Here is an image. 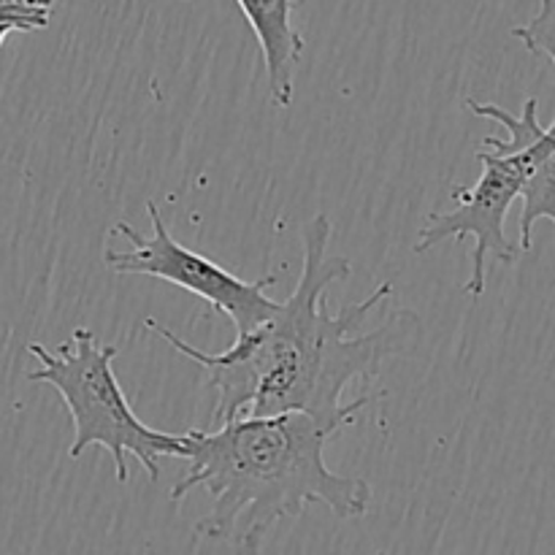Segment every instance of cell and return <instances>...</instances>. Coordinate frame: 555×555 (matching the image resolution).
Instances as JSON below:
<instances>
[{
    "instance_id": "cell-1",
    "label": "cell",
    "mask_w": 555,
    "mask_h": 555,
    "mask_svg": "<svg viewBox=\"0 0 555 555\" xmlns=\"http://www.w3.org/2000/svg\"><path fill=\"white\" fill-rule=\"evenodd\" d=\"M331 233L328 215H314L301 228L304 263L296 291L269 320L238 334L225 352L198 350L157 320L144 323V328L155 331L166 345L204 369L209 388L217 393L215 426L242 415L287 410L352 426L363 406L385 396L363 393L341 404L347 385H372L385 358L415 345L421 320L415 312H393L385 325L363 331L369 314L393 296V282H383L372 296L347 304L336 314L328 312V285L352 274L350 260L325 253Z\"/></svg>"
},
{
    "instance_id": "cell-2",
    "label": "cell",
    "mask_w": 555,
    "mask_h": 555,
    "mask_svg": "<svg viewBox=\"0 0 555 555\" xmlns=\"http://www.w3.org/2000/svg\"><path fill=\"white\" fill-rule=\"evenodd\" d=\"M345 426L287 410L182 434L188 475L168 499L177 504L204 488L211 509L195 524V540L228 542L242 553H258L282 520L301 518L309 504H325L339 520L361 518L372 507V486L325 464V448Z\"/></svg>"
},
{
    "instance_id": "cell-3",
    "label": "cell",
    "mask_w": 555,
    "mask_h": 555,
    "mask_svg": "<svg viewBox=\"0 0 555 555\" xmlns=\"http://www.w3.org/2000/svg\"><path fill=\"white\" fill-rule=\"evenodd\" d=\"M38 361L36 372H27L30 383L49 385L60 393L74 423L70 459H79L98 444L114 461L119 486H128L130 472L125 459L133 455L150 482L160 480V459H182L184 437L150 428L128 404L122 385L114 374L117 347L101 345L90 328H76L68 341L49 350L43 345L27 347Z\"/></svg>"
},
{
    "instance_id": "cell-4",
    "label": "cell",
    "mask_w": 555,
    "mask_h": 555,
    "mask_svg": "<svg viewBox=\"0 0 555 555\" xmlns=\"http://www.w3.org/2000/svg\"><path fill=\"white\" fill-rule=\"evenodd\" d=\"M146 215L152 220L150 238L125 220L114 225V233L130 242L128 249H103V263L114 274H141L182 287L211 304V309L225 314L236 325V334L255 328L276 312L280 301H271L266 296V291L276 282V274L260 276L255 282L242 280L206 255L179 244L168 231L155 201H146Z\"/></svg>"
},
{
    "instance_id": "cell-5",
    "label": "cell",
    "mask_w": 555,
    "mask_h": 555,
    "mask_svg": "<svg viewBox=\"0 0 555 555\" xmlns=\"http://www.w3.org/2000/svg\"><path fill=\"white\" fill-rule=\"evenodd\" d=\"M482 173L475 184L455 188L450 198L455 201L453 211H431L426 217V225L421 228V238L415 244V253L437 247L448 238H475L472 249V271L464 293L472 298H480L488 285V260L513 266L518 260V247L504 233L509 206L520 195V166L513 152H504L499 146L486 144V150L477 152Z\"/></svg>"
},
{
    "instance_id": "cell-6",
    "label": "cell",
    "mask_w": 555,
    "mask_h": 555,
    "mask_svg": "<svg viewBox=\"0 0 555 555\" xmlns=\"http://www.w3.org/2000/svg\"><path fill=\"white\" fill-rule=\"evenodd\" d=\"M466 108L477 117L496 119L504 125L509 139H482V144L499 146L513 152L520 166V195L524 211H520V253L534 249V225L540 220L555 222V135L540 122V101L529 98L524 112L513 114L496 103L466 101Z\"/></svg>"
},
{
    "instance_id": "cell-7",
    "label": "cell",
    "mask_w": 555,
    "mask_h": 555,
    "mask_svg": "<svg viewBox=\"0 0 555 555\" xmlns=\"http://www.w3.org/2000/svg\"><path fill=\"white\" fill-rule=\"evenodd\" d=\"M258 38L274 108H291L296 98V68L301 65L304 36L293 25L296 0H236Z\"/></svg>"
},
{
    "instance_id": "cell-8",
    "label": "cell",
    "mask_w": 555,
    "mask_h": 555,
    "mask_svg": "<svg viewBox=\"0 0 555 555\" xmlns=\"http://www.w3.org/2000/svg\"><path fill=\"white\" fill-rule=\"evenodd\" d=\"M513 38H518L531 54L555 65V0H540V11L526 25L513 27ZM547 130L555 135V119Z\"/></svg>"
},
{
    "instance_id": "cell-9",
    "label": "cell",
    "mask_w": 555,
    "mask_h": 555,
    "mask_svg": "<svg viewBox=\"0 0 555 555\" xmlns=\"http://www.w3.org/2000/svg\"><path fill=\"white\" fill-rule=\"evenodd\" d=\"M54 0H0V22H9L20 33L43 30L52 20Z\"/></svg>"
},
{
    "instance_id": "cell-10",
    "label": "cell",
    "mask_w": 555,
    "mask_h": 555,
    "mask_svg": "<svg viewBox=\"0 0 555 555\" xmlns=\"http://www.w3.org/2000/svg\"><path fill=\"white\" fill-rule=\"evenodd\" d=\"M11 33H20V30H16L14 25H9V22H0V47H3L5 38H9Z\"/></svg>"
}]
</instances>
